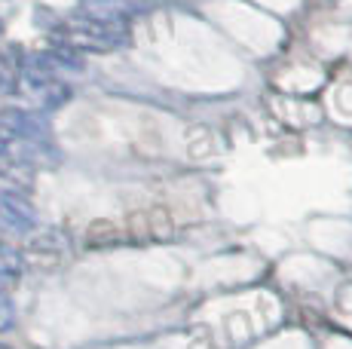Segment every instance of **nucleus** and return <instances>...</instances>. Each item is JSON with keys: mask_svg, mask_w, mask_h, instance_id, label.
I'll return each mask as SVG.
<instances>
[{"mask_svg": "<svg viewBox=\"0 0 352 349\" xmlns=\"http://www.w3.org/2000/svg\"><path fill=\"white\" fill-rule=\"evenodd\" d=\"M0 159L19 169H46L58 163L52 129L37 111L6 107L0 111Z\"/></svg>", "mask_w": 352, "mask_h": 349, "instance_id": "obj_1", "label": "nucleus"}, {"mask_svg": "<svg viewBox=\"0 0 352 349\" xmlns=\"http://www.w3.org/2000/svg\"><path fill=\"white\" fill-rule=\"evenodd\" d=\"M83 68L77 65V58L65 49L43 52V56L28 58V65L22 68L19 86L22 95H28L31 104L37 107H58L71 98V74H80Z\"/></svg>", "mask_w": 352, "mask_h": 349, "instance_id": "obj_2", "label": "nucleus"}, {"mask_svg": "<svg viewBox=\"0 0 352 349\" xmlns=\"http://www.w3.org/2000/svg\"><path fill=\"white\" fill-rule=\"evenodd\" d=\"M58 49L80 56V52H113L129 40V28L113 16L98 12H74L52 28Z\"/></svg>", "mask_w": 352, "mask_h": 349, "instance_id": "obj_3", "label": "nucleus"}, {"mask_svg": "<svg viewBox=\"0 0 352 349\" xmlns=\"http://www.w3.org/2000/svg\"><path fill=\"white\" fill-rule=\"evenodd\" d=\"M37 224V214H34L31 203L16 193L12 187L0 184V230H10V233H28Z\"/></svg>", "mask_w": 352, "mask_h": 349, "instance_id": "obj_4", "label": "nucleus"}, {"mask_svg": "<svg viewBox=\"0 0 352 349\" xmlns=\"http://www.w3.org/2000/svg\"><path fill=\"white\" fill-rule=\"evenodd\" d=\"M19 270H22V264H19V254L12 251L10 245L0 243V291L19 279Z\"/></svg>", "mask_w": 352, "mask_h": 349, "instance_id": "obj_5", "label": "nucleus"}, {"mask_svg": "<svg viewBox=\"0 0 352 349\" xmlns=\"http://www.w3.org/2000/svg\"><path fill=\"white\" fill-rule=\"evenodd\" d=\"M16 325V306L6 297V291H0V331H10Z\"/></svg>", "mask_w": 352, "mask_h": 349, "instance_id": "obj_6", "label": "nucleus"}, {"mask_svg": "<svg viewBox=\"0 0 352 349\" xmlns=\"http://www.w3.org/2000/svg\"><path fill=\"white\" fill-rule=\"evenodd\" d=\"M0 349H6V346H0Z\"/></svg>", "mask_w": 352, "mask_h": 349, "instance_id": "obj_7", "label": "nucleus"}]
</instances>
